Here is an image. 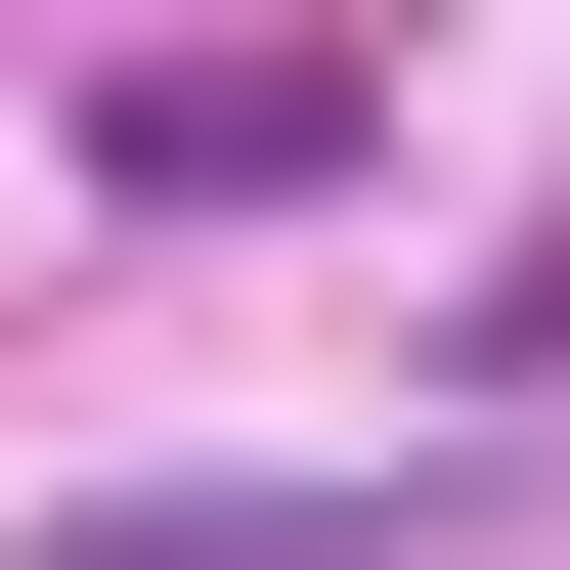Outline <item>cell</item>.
Here are the masks:
<instances>
[{
    "mask_svg": "<svg viewBox=\"0 0 570 570\" xmlns=\"http://www.w3.org/2000/svg\"><path fill=\"white\" fill-rule=\"evenodd\" d=\"M0 570H395V483H88V527H0Z\"/></svg>",
    "mask_w": 570,
    "mask_h": 570,
    "instance_id": "cell-1",
    "label": "cell"
}]
</instances>
